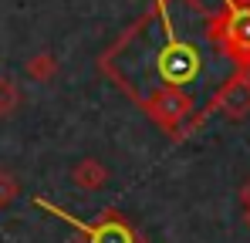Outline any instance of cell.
Segmentation results:
<instances>
[{
	"label": "cell",
	"instance_id": "cell-1",
	"mask_svg": "<svg viewBox=\"0 0 250 243\" xmlns=\"http://www.w3.org/2000/svg\"><path fill=\"white\" fill-rule=\"evenodd\" d=\"M209 34L240 68H250V0H230L227 10L209 20Z\"/></svg>",
	"mask_w": 250,
	"mask_h": 243
},
{
	"label": "cell",
	"instance_id": "cell-2",
	"mask_svg": "<svg viewBox=\"0 0 250 243\" xmlns=\"http://www.w3.org/2000/svg\"><path fill=\"white\" fill-rule=\"evenodd\" d=\"M41 209L47 213H54V216H61V220H68L78 233H82L88 243H135V233H132V226L125 223L122 216H115V213H102L98 216V223H84V220H75L71 213H64V209H58V206H51V202L44 200H34Z\"/></svg>",
	"mask_w": 250,
	"mask_h": 243
},
{
	"label": "cell",
	"instance_id": "cell-3",
	"mask_svg": "<svg viewBox=\"0 0 250 243\" xmlns=\"http://www.w3.org/2000/svg\"><path fill=\"white\" fill-rule=\"evenodd\" d=\"M146 112L156 125H163L166 132H179V125L193 115V98L179 88V84H166L159 88L152 98H146Z\"/></svg>",
	"mask_w": 250,
	"mask_h": 243
},
{
	"label": "cell",
	"instance_id": "cell-4",
	"mask_svg": "<svg viewBox=\"0 0 250 243\" xmlns=\"http://www.w3.org/2000/svg\"><path fill=\"white\" fill-rule=\"evenodd\" d=\"M159 75L166 78V84H179V88L186 81H193L200 75V51H196V44L169 34L166 47L159 54Z\"/></svg>",
	"mask_w": 250,
	"mask_h": 243
},
{
	"label": "cell",
	"instance_id": "cell-5",
	"mask_svg": "<svg viewBox=\"0 0 250 243\" xmlns=\"http://www.w3.org/2000/svg\"><path fill=\"white\" fill-rule=\"evenodd\" d=\"M209 112H220L230 122H244L250 115V68H240L233 78L223 81V88L213 95Z\"/></svg>",
	"mask_w": 250,
	"mask_h": 243
},
{
	"label": "cell",
	"instance_id": "cell-6",
	"mask_svg": "<svg viewBox=\"0 0 250 243\" xmlns=\"http://www.w3.org/2000/svg\"><path fill=\"white\" fill-rule=\"evenodd\" d=\"M108 182V169L98 159H78L71 165V186L82 189V193H95Z\"/></svg>",
	"mask_w": 250,
	"mask_h": 243
},
{
	"label": "cell",
	"instance_id": "cell-7",
	"mask_svg": "<svg viewBox=\"0 0 250 243\" xmlns=\"http://www.w3.org/2000/svg\"><path fill=\"white\" fill-rule=\"evenodd\" d=\"M24 75H27L31 81H41V84H47V81L58 75V58H54L51 51H38L34 58H27Z\"/></svg>",
	"mask_w": 250,
	"mask_h": 243
},
{
	"label": "cell",
	"instance_id": "cell-8",
	"mask_svg": "<svg viewBox=\"0 0 250 243\" xmlns=\"http://www.w3.org/2000/svg\"><path fill=\"white\" fill-rule=\"evenodd\" d=\"M17 108H21V88H17V81L0 75V119L17 115Z\"/></svg>",
	"mask_w": 250,
	"mask_h": 243
},
{
	"label": "cell",
	"instance_id": "cell-9",
	"mask_svg": "<svg viewBox=\"0 0 250 243\" xmlns=\"http://www.w3.org/2000/svg\"><path fill=\"white\" fill-rule=\"evenodd\" d=\"M17 196H21V179L10 169L0 165V209H7L10 202H17Z\"/></svg>",
	"mask_w": 250,
	"mask_h": 243
},
{
	"label": "cell",
	"instance_id": "cell-10",
	"mask_svg": "<svg viewBox=\"0 0 250 243\" xmlns=\"http://www.w3.org/2000/svg\"><path fill=\"white\" fill-rule=\"evenodd\" d=\"M240 202H244V216H247V226H250V179L244 182V189H240Z\"/></svg>",
	"mask_w": 250,
	"mask_h": 243
}]
</instances>
